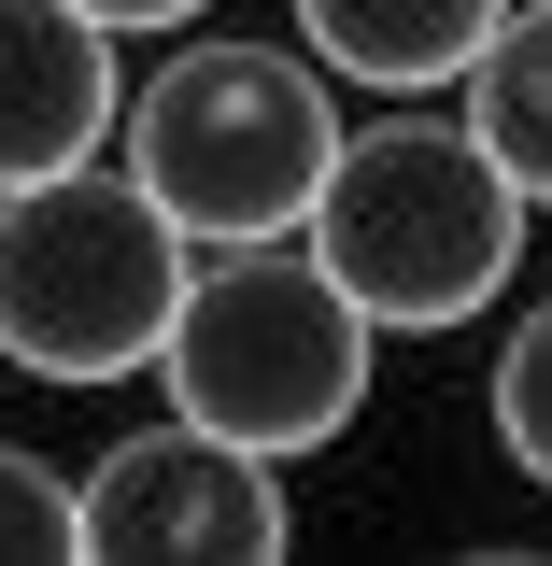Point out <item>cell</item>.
<instances>
[{
	"label": "cell",
	"instance_id": "1",
	"mask_svg": "<svg viewBox=\"0 0 552 566\" xmlns=\"http://www.w3.org/2000/svg\"><path fill=\"white\" fill-rule=\"evenodd\" d=\"M524 227H539V199L496 170V142L468 114H425V99L341 128L326 185L298 212V241L326 255V283H341L383 340L482 326L496 297H510V270H524Z\"/></svg>",
	"mask_w": 552,
	"mask_h": 566
},
{
	"label": "cell",
	"instance_id": "2",
	"mask_svg": "<svg viewBox=\"0 0 552 566\" xmlns=\"http://www.w3.org/2000/svg\"><path fill=\"white\" fill-rule=\"evenodd\" d=\"M128 185L185 241H298V212L341 156V71L312 43H256V29H185L170 57L128 85Z\"/></svg>",
	"mask_w": 552,
	"mask_h": 566
},
{
	"label": "cell",
	"instance_id": "3",
	"mask_svg": "<svg viewBox=\"0 0 552 566\" xmlns=\"http://www.w3.org/2000/svg\"><path fill=\"white\" fill-rule=\"evenodd\" d=\"M368 354H383V326L326 283L312 241H212V270H185V312L156 340V382L185 424L270 453V468H312L368 411Z\"/></svg>",
	"mask_w": 552,
	"mask_h": 566
},
{
	"label": "cell",
	"instance_id": "4",
	"mask_svg": "<svg viewBox=\"0 0 552 566\" xmlns=\"http://www.w3.org/2000/svg\"><path fill=\"white\" fill-rule=\"evenodd\" d=\"M185 227L142 199L128 170H43V185H14L0 199V368H29V382H142L156 340H170V312H185Z\"/></svg>",
	"mask_w": 552,
	"mask_h": 566
},
{
	"label": "cell",
	"instance_id": "5",
	"mask_svg": "<svg viewBox=\"0 0 552 566\" xmlns=\"http://www.w3.org/2000/svg\"><path fill=\"white\" fill-rule=\"evenodd\" d=\"M71 510H85V566H270L298 553V495H283L270 453L212 439V424L156 411L128 439H100V468H71Z\"/></svg>",
	"mask_w": 552,
	"mask_h": 566
},
{
	"label": "cell",
	"instance_id": "6",
	"mask_svg": "<svg viewBox=\"0 0 552 566\" xmlns=\"http://www.w3.org/2000/svg\"><path fill=\"white\" fill-rule=\"evenodd\" d=\"M114 114H128L114 29L85 0H0V199L114 156Z\"/></svg>",
	"mask_w": 552,
	"mask_h": 566
},
{
	"label": "cell",
	"instance_id": "7",
	"mask_svg": "<svg viewBox=\"0 0 552 566\" xmlns=\"http://www.w3.org/2000/svg\"><path fill=\"white\" fill-rule=\"evenodd\" d=\"M496 14L510 0H298V43L368 99H439V85H468Z\"/></svg>",
	"mask_w": 552,
	"mask_h": 566
},
{
	"label": "cell",
	"instance_id": "8",
	"mask_svg": "<svg viewBox=\"0 0 552 566\" xmlns=\"http://www.w3.org/2000/svg\"><path fill=\"white\" fill-rule=\"evenodd\" d=\"M468 128L496 142V170L552 212V0H510L496 43L468 57Z\"/></svg>",
	"mask_w": 552,
	"mask_h": 566
},
{
	"label": "cell",
	"instance_id": "9",
	"mask_svg": "<svg viewBox=\"0 0 552 566\" xmlns=\"http://www.w3.org/2000/svg\"><path fill=\"white\" fill-rule=\"evenodd\" d=\"M482 424H496V453H510V468H524V482L552 495V297H524V326L496 340Z\"/></svg>",
	"mask_w": 552,
	"mask_h": 566
},
{
	"label": "cell",
	"instance_id": "10",
	"mask_svg": "<svg viewBox=\"0 0 552 566\" xmlns=\"http://www.w3.org/2000/svg\"><path fill=\"white\" fill-rule=\"evenodd\" d=\"M85 566V510H71V468L58 453H29V439H0V566Z\"/></svg>",
	"mask_w": 552,
	"mask_h": 566
},
{
	"label": "cell",
	"instance_id": "11",
	"mask_svg": "<svg viewBox=\"0 0 552 566\" xmlns=\"http://www.w3.org/2000/svg\"><path fill=\"white\" fill-rule=\"evenodd\" d=\"M85 14H100V29H114V43H128V29H156V43H170V29H199L212 0H85Z\"/></svg>",
	"mask_w": 552,
	"mask_h": 566
}]
</instances>
